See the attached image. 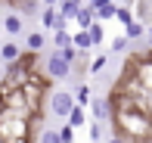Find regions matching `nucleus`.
<instances>
[{
  "label": "nucleus",
  "instance_id": "412c9836",
  "mask_svg": "<svg viewBox=\"0 0 152 143\" xmlns=\"http://www.w3.org/2000/svg\"><path fill=\"white\" fill-rule=\"evenodd\" d=\"M53 44H56V47H68V44H72V34H68L65 28H56V31H53Z\"/></svg>",
  "mask_w": 152,
  "mask_h": 143
},
{
  "label": "nucleus",
  "instance_id": "ddd939ff",
  "mask_svg": "<svg viewBox=\"0 0 152 143\" xmlns=\"http://www.w3.org/2000/svg\"><path fill=\"white\" fill-rule=\"evenodd\" d=\"M44 44H47L44 31H31V34L25 37V50H31V53H40V50H44Z\"/></svg>",
  "mask_w": 152,
  "mask_h": 143
},
{
  "label": "nucleus",
  "instance_id": "5701e85b",
  "mask_svg": "<svg viewBox=\"0 0 152 143\" xmlns=\"http://www.w3.org/2000/svg\"><path fill=\"white\" fill-rule=\"evenodd\" d=\"M127 47H130V37H127V34H118V37L112 40V50H115V53H121V50H127Z\"/></svg>",
  "mask_w": 152,
  "mask_h": 143
},
{
  "label": "nucleus",
  "instance_id": "9d476101",
  "mask_svg": "<svg viewBox=\"0 0 152 143\" xmlns=\"http://www.w3.org/2000/svg\"><path fill=\"white\" fill-rule=\"evenodd\" d=\"M75 22H78V28H90V25L96 22V10L84 3V6L78 10V16H75Z\"/></svg>",
  "mask_w": 152,
  "mask_h": 143
},
{
  "label": "nucleus",
  "instance_id": "423d86ee",
  "mask_svg": "<svg viewBox=\"0 0 152 143\" xmlns=\"http://www.w3.org/2000/svg\"><path fill=\"white\" fill-rule=\"evenodd\" d=\"M90 112H93V121H109L112 118V103L106 97H93L90 100Z\"/></svg>",
  "mask_w": 152,
  "mask_h": 143
},
{
  "label": "nucleus",
  "instance_id": "f257e3e1",
  "mask_svg": "<svg viewBox=\"0 0 152 143\" xmlns=\"http://www.w3.org/2000/svg\"><path fill=\"white\" fill-rule=\"evenodd\" d=\"M28 125H31V115L0 106V137L6 143H28Z\"/></svg>",
  "mask_w": 152,
  "mask_h": 143
},
{
  "label": "nucleus",
  "instance_id": "72a5a7b5",
  "mask_svg": "<svg viewBox=\"0 0 152 143\" xmlns=\"http://www.w3.org/2000/svg\"><path fill=\"white\" fill-rule=\"evenodd\" d=\"M149 31H152V28H149Z\"/></svg>",
  "mask_w": 152,
  "mask_h": 143
},
{
  "label": "nucleus",
  "instance_id": "cd10ccee",
  "mask_svg": "<svg viewBox=\"0 0 152 143\" xmlns=\"http://www.w3.org/2000/svg\"><path fill=\"white\" fill-rule=\"evenodd\" d=\"M102 3H109V0H87V6H93V10H99Z\"/></svg>",
  "mask_w": 152,
  "mask_h": 143
},
{
  "label": "nucleus",
  "instance_id": "393cba45",
  "mask_svg": "<svg viewBox=\"0 0 152 143\" xmlns=\"http://www.w3.org/2000/svg\"><path fill=\"white\" fill-rule=\"evenodd\" d=\"M87 134H90V140H99V137H102V125H99V121H93V125L87 128Z\"/></svg>",
  "mask_w": 152,
  "mask_h": 143
},
{
  "label": "nucleus",
  "instance_id": "f3484780",
  "mask_svg": "<svg viewBox=\"0 0 152 143\" xmlns=\"http://www.w3.org/2000/svg\"><path fill=\"white\" fill-rule=\"evenodd\" d=\"M124 34H127L130 40H137V37H143V34H146V22H140V19H134V22H130L127 28H124Z\"/></svg>",
  "mask_w": 152,
  "mask_h": 143
},
{
  "label": "nucleus",
  "instance_id": "f8f14e48",
  "mask_svg": "<svg viewBox=\"0 0 152 143\" xmlns=\"http://www.w3.org/2000/svg\"><path fill=\"white\" fill-rule=\"evenodd\" d=\"M56 6H59V12H62L65 19H75V16H78V10L84 6V0H59Z\"/></svg>",
  "mask_w": 152,
  "mask_h": 143
},
{
  "label": "nucleus",
  "instance_id": "dca6fc26",
  "mask_svg": "<svg viewBox=\"0 0 152 143\" xmlns=\"http://www.w3.org/2000/svg\"><path fill=\"white\" fill-rule=\"evenodd\" d=\"M68 125H72V128L87 125V112H84V106H78V103H75V109L68 112Z\"/></svg>",
  "mask_w": 152,
  "mask_h": 143
},
{
  "label": "nucleus",
  "instance_id": "a211bd4d",
  "mask_svg": "<svg viewBox=\"0 0 152 143\" xmlns=\"http://www.w3.org/2000/svg\"><path fill=\"white\" fill-rule=\"evenodd\" d=\"M134 19H137V16H134V10H130V6H118V12H115V22H118L121 28H127Z\"/></svg>",
  "mask_w": 152,
  "mask_h": 143
},
{
  "label": "nucleus",
  "instance_id": "20e7f679",
  "mask_svg": "<svg viewBox=\"0 0 152 143\" xmlns=\"http://www.w3.org/2000/svg\"><path fill=\"white\" fill-rule=\"evenodd\" d=\"M130 75L137 78V84H140L146 93H152V53L146 59H134V72Z\"/></svg>",
  "mask_w": 152,
  "mask_h": 143
},
{
  "label": "nucleus",
  "instance_id": "2eb2a0df",
  "mask_svg": "<svg viewBox=\"0 0 152 143\" xmlns=\"http://www.w3.org/2000/svg\"><path fill=\"white\" fill-rule=\"evenodd\" d=\"M72 93H75V103H78V106H90V100H93V97H90V87H87V84H75V90H72Z\"/></svg>",
  "mask_w": 152,
  "mask_h": 143
},
{
  "label": "nucleus",
  "instance_id": "6e6552de",
  "mask_svg": "<svg viewBox=\"0 0 152 143\" xmlns=\"http://www.w3.org/2000/svg\"><path fill=\"white\" fill-rule=\"evenodd\" d=\"M22 50H25V47H19L16 40H6V44H0V59H3L6 65L19 62V59H22Z\"/></svg>",
  "mask_w": 152,
  "mask_h": 143
},
{
  "label": "nucleus",
  "instance_id": "aec40b11",
  "mask_svg": "<svg viewBox=\"0 0 152 143\" xmlns=\"http://www.w3.org/2000/svg\"><path fill=\"white\" fill-rule=\"evenodd\" d=\"M37 143H62V137H59V131L47 128V131H40V134H37Z\"/></svg>",
  "mask_w": 152,
  "mask_h": 143
},
{
  "label": "nucleus",
  "instance_id": "c85d7f7f",
  "mask_svg": "<svg viewBox=\"0 0 152 143\" xmlns=\"http://www.w3.org/2000/svg\"><path fill=\"white\" fill-rule=\"evenodd\" d=\"M40 3H44V6H56L59 0H40Z\"/></svg>",
  "mask_w": 152,
  "mask_h": 143
},
{
  "label": "nucleus",
  "instance_id": "4468645a",
  "mask_svg": "<svg viewBox=\"0 0 152 143\" xmlns=\"http://www.w3.org/2000/svg\"><path fill=\"white\" fill-rule=\"evenodd\" d=\"M115 12H118V3L109 0V3H102L99 10H96V22H109V19H115Z\"/></svg>",
  "mask_w": 152,
  "mask_h": 143
},
{
  "label": "nucleus",
  "instance_id": "b1692460",
  "mask_svg": "<svg viewBox=\"0 0 152 143\" xmlns=\"http://www.w3.org/2000/svg\"><path fill=\"white\" fill-rule=\"evenodd\" d=\"M59 137H62V143H75V128L65 121V128H59Z\"/></svg>",
  "mask_w": 152,
  "mask_h": 143
},
{
  "label": "nucleus",
  "instance_id": "7c9ffc66",
  "mask_svg": "<svg viewBox=\"0 0 152 143\" xmlns=\"http://www.w3.org/2000/svg\"><path fill=\"white\" fill-rule=\"evenodd\" d=\"M0 143H6V140H3V137H0Z\"/></svg>",
  "mask_w": 152,
  "mask_h": 143
},
{
  "label": "nucleus",
  "instance_id": "473e14b6",
  "mask_svg": "<svg viewBox=\"0 0 152 143\" xmlns=\"http://www.w3.org/2000/svg\"><path fill=\"white\" fill-rule=\"evenodd\" d=\"M121 3H127V0H121Z\"/></svg>",
  "mask_w": 152,
  "mask_h": 143
},
{
  "label": "nucleus",
  "instance_id": "7ed1b4c3",
  "mask_svg": "<svg viewBox=\"0 0 152 143\" xmlns=\"http://www.w3.org/2000/svg\"><path fill=\"white\" fill-rule=\"evenodd\" d=\"M47 100H50V115H56V118H68V112L75 109V93L72 90H53Z\"/></svg>",
  "mask_w": 152,
  "mask_h": 143
},
{
  "label": "nucleus",
  "instance_id": "2f4dec72",
  "mask_svg": "<svg viewBox=\"0 0 152 143\" xmlns=\"http://www.w3.org/2000/svg\"><path fill=\"white\" fill-rule=\"evenodd\" d=\"M90 143H99V140H90Z\"/></svg>",
  "mask_w": 152,
  "mask_h": 143
},
{
  "label": "nucleus",
  "instance_id": "4be33fe9",
  "mask_svg": "<svg viewBox=\"0 0 152 143\" xmlns=\"http://www.w3.org/2000/svg\"><path fill=\"white\" fill-rule=\"evenodd\" d=\"M149 10H152V3H149V0H137V10H134V16L140 19V22H146Z\"/></svg>",
  "mask_w": 152,
  "mask_h": 143
},
{
  "label": "nucleus",
  "instance_id": "a878e982",
  "mask_svg": "<svg viewBox=\"0 0 152 143\" xmlns=\"http://www.w3.org/2000/svg\"><path fill=\"white\" fill-rule=\"evenodd\" d=\"M102 65H106V56H96V59H90V72H93V75L99 72Z\"/></svg>",
  "mask_w": 152,
  "mask_h": 143
},
{
  "label": "nucleus",
  "instance_id": "6ab92c4d",
  "mask_svg": "<svg viewBox=\"0 0 152 143\" xmlns=\"http://www.w3.org/2000/svg\"><path fill=\"white\" fill-rule=\"evenodd\" d=\"M90 37H93V47H102V40H106V31H102V22H93L90 28Z\"/></svg>",
  "mask_w": 152,
  "mask_h": 143
},
{
  "label": "nucleus",
  "instance_id": "bb28decb",
  "mask_svg": "<svg viewBox=\"0 0 152 143\" xmlns=\"http://www.w3.org/2000/svg\"><path fill=\"white\" fill-rule=\"evenodd\" d=\"M127 140H130V137H124V134H115V137L109 140V143H127Z\"/></svg>",
  "mask_w": 152,
  "mask_h": 143
},
{
  "label": "nucleus",
  "instance_id": "39448f33",
  "mask_svg": "<svg viewBox=\"0 0 152 143\" xmlns=\"http://www.w3.org/2000/svg\"><path fill=\"white\" fill-rule=\"evenodd\" d=\"M40 25H44L47 31H56V28H65L68 19L59 12V6H44V10H40Z\"/></svg>",
  "mask_w": 152,
  "mask_h": 143
},
{
  "label": "nucleus",
  "instance_id": "9b49d317",
  "mask_svg": "<svg viewBox=\"0 0 152 143\" xmlns=\"http://www.w3.org/2000/svg\"><path fill=\"white\" fill-rule=\"evenodd\" d=\"M72 44L78 47L81 53H90V50H93V37H90V31H87V28H81V31H75V37H72Z\"/></svg>",
  "mask_w": 152,
  "mask_h": 143
},
{
  "label": "nucleus",
  "instance_id": "1a4fd4ad",
  "mask_svg": "<svg viewBox=\"0 0 152 143\" xmlns=\"http://www.w3.org/2000/svg\"><path fill=\"white\" fill-rule=\"evenodd\" d=\"M12 6H16V12H22L25 19L28 16H40V10H44L40 0H12Z\"/></svg>",
  "mask_w": 152,
  "mask_h": 143
},
{
  "label": "nucleus",
  "instance_id": "c756f323",
  "mask_svg": "<svg viewBox=\"0 0 152 143\" xmlns=\"http://www.w3.org/2000/svg\"><path fill=\"white\" fill-rule=\"evenodd\" d=\"M149 50H152V31H149Z\"/></svg>",
  "mask_w": 152,
  "mask_h": 143
},
{
  "label": "nucleus",
  "instance_id": "f03ea898",
  "mask_svg": "<svg viewBox=\"0 0 152 143\" xmlns=\"http://www.w3.org/2000/svg\"><path fill=\"white\" fill-rule=\"evenodd\" d=\"M72 69H75V65L62 56V50L47 53V59H44V75H47V81H65V78H72Z\"/></svg>",
  "mask_w": 152,
  "mask_h": 143
},
{
  "label": "nucleus",
  "instance_id": "0eeeda50",
  "mask_svg": "<svg viewBox=\"0 0 152 143\" xmlns=\"http://www.w3.org/2000/svg\"><path fill=\"white\" fill-rule=\"evenodd\" d=\"M22 25H25V16H22V12L12 10V12H6V16H3V31H6V34L19 37V34H22Z\"/></svg>",
  "mask_w": 152,
  "mask_h": 143
}]
</instances>
